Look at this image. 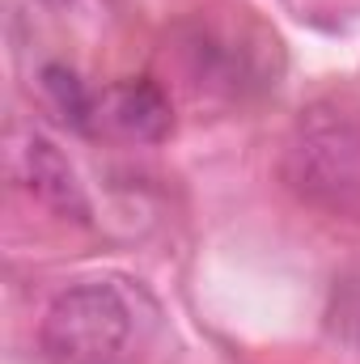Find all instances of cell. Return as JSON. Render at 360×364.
I'll use <instances>...</instances> for the list:
<instances>
[{"mask_svg":"<svg viewBox=\"0 0 360 364\" xmlns=\"http://www.w3.org/2000/svg\"><path fill=\"white\" fill-rule=\"evenodd\" d=\"M280 174L297 199L314 208H360V106L348 97L309 102L288 132Z\"/></svg>","mask_w":360,"mask_h":364,"instance_id":"obj_1","label":"cell"},{"mask_svg":"<svg viewBox=\"0 0 360 364\" xmlns=\"http://www.w3.org/2000/svg\"><path fill=\"white\" fill-rule=\"evenodd\" d=\"M132 339V305L115 284H77L51 301L38 326L47 364H119Z\"/></svg>","mask_w":360,"mask_h":364,"instance_id":"obj_2","label":"cell"},{"mask_svg":"<svg viewBox=\"0 0 360 364\" xmlns=\"http://www.w3.org/2000/svg\"><path fill=\"white\" fill-rule=\"evenodd\" d=\"M21 182H26V191H30L38 203H47L51 212L73 216V220H85V216H90V203H85V191H81V182H77V170H73L68 157H64L51 140H43V136H30L26 149H21Z\"/></svg>","mask_w":360,"mask_h":364,"instance_id":"obj_3","label":"cell"},{"mask_svg":"<svg viewBox=\"0 0 360 364\" xmlns=\"http://www.w3.org/2000/svg\"><path fill=\"white\" fill-rule=\"evenodd\" d=\"M102 119L132 140H157L170 127V102L153 81H127V85H115L102 97L97 123Z\"/></svg>","mask_w":360,"mask_h":364,"instance_id":"obj_4","label":"cell"},{"mask_svg":"<svg viewBox=\"0 0 360 364\" xmlns=\"http://www.w3.org/2000/svg\"><path fill=\"white\" fill-rule=\"evenodd\" d=\"M43 90H47V97L55 102V110H60L73 127H93V119H97V102H93V93L85 90L68 68H60V64L43 68Z\"/></svg>","mask_w":360,"mask_h":364,"instance_id":"obj_5","label":"cell"},{"mask_svg":"<svg viewBox=\"0 0 360 364\" xmlns=\"http://www.w3.org/2000/svg\"><path fill=\"white\" fill-rule=\"evenodd\" d=\"M51 4H68V0H51Z\"/></svg>","mask_w":360,"mask_h":364,"instance_id":"obj_6","label":"cell"}]
</instances>
